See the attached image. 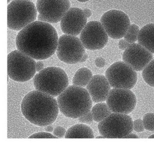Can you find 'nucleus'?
Segmentation results:
<instances>
[{
  "label": "nucleus",
  "mask_w": 154,
  "mask_h": 146,
  "mask_svg": "<svg viewBox=\"0 0 154 146\" xmlns=\"http://www.w3.org/2000/svg\"><path fill=\"white\" fill-rule=\"evenodd\" d=\"M58 39L52 25L35 21L18 33L15 43L19 51L35 60H43L56 52Z\"/></svg>",
  "instance_id": "1"
},
{
  "label": "nucleus",
  "mask_w": 154,
  "mask_h": 146,
  "mask_svg": "<svg viewBox=\"0 0 154 146\" xmlns=\"http://www.w3.org/2000/svg\"><path fill=\"white\" fill-rule=\"evenodd\" d=\"M21 110L25 118L32 124L46 126L56 121L59 107L53 97L36 90L29 92L23 98Z\"/></svg>",
  "instance_id": "2"
},
{
  "label": "nucleus",
  "mask_w": 154,
  "mask_h": 146,
  "mask_svg": "<svg viewBox=\"0 0 154 146\" xmlns=\"http://www.w3.org/2000/svg\"><path fill=\"white\" fill-rule=\"evenodd\" d=\"M59 109L65 116L78 119L91 111L93 101L88 90L77 85L68 87L57 97Z\"/></svg>",
  "instance_id": "3"
},
{
  "label": "nucleus",
  "mask_w": 154,
  "mask_h": 146,
  "mask_svg": "<svg viewBox=\"0 0 154 146\" xmlns=\"http://www.w3.org/2000/svg\"><path fill=\"white\" fill-rule=\"evenodd\" d=\"M33 83L36 90L55 97L68 87L69 79L63 69L52 66L43 69L37 74L34 77Z\"/></svg>",
  "instance_id": "4"
},
{
  "label": "nucleus",
  "mask_w": 154,
  "mask_h": 146,
  "mask_svg": "<svg viewBox=\"0 0 154 146\" xmlns=\"http://www.w3.org/2000/svg\"><path fill=\"white\" fill-rule=\"evenodd\" d=\"M36 5L26 0H14L8 6V27L11 30L20 31L33 23L37 17Z\"/></svg>",
  "instance_id": "5"
},
{
  "label": "nucleus",
  "mask_w": 154,
  "mask_h": 146,
  "mask_svg": "<svg viewBox=\"0 0 154 146\" xmlns=\"http://www.w3.org/2000/svg\"><path fill=\"white\" fill-rule=\"evenodd\" d=\"M36 64L32 57L18 49L13 51L8 56V77L17 82L29 81L35 75Z\"/></svg>",
  "instance_id": "6"
},
{
  "label": "nucleus",
  "mask_w": 154,
  "mask_h": 146,
  "mask_svg": "<svg viewBox=\"0 0 154 146\" xmlns=\"http://www.w3.org/2000/svg\"><path fill=\"white\" fill-rule=\"evenodd\" d=\"M133 122L127 114L113 113L99 122L97 127L105 138H124L134 130Z\"/></svg>",
  "instance_id": "7"
},
{
  "label": "nucleus",
  "mask_w": 154,
  "mask_h": 146,
  "mask_svg": "<svg viewBox=\"0 0 154 146\" xmlns=\"http://www.w3.org/2000/svg\"><path fill=\"white\" fill-rule=\"evenodd\" d=\"M106 77L113 88L132 89L137 81L136 71L124 61H117L110 65L106 70Z\"/></svg>",
  "instance_id": "8"
},
{
  "label": "nucleus",
  "mask_w": 154,
  "mask_h": 146,
  "mask_svg": "<svg viewBox=\"0 0 154 146\" xmlns=\"http://www.w3.org/2000/svg\"><path fill=\"white\" fill-rule=\"evenodd\" d=\"M85 52V47L77 36L65 34L59 38L56 53L60 61L68 64H77Z\"/></svg>",
  "instance_id": "9"
},
{
  "label": "nucleus",
  "mask_w": 154,
  "mask_h": 146,
  "mask_svg": "<svg viewBox=\"0 0 154 146\" xmlns=\"http://www.w3.org/2000/svg\"><path fill=\"white\" fill-rule=\"evenodd\" d=\"M100 23L108 36L114 40L124 37L131 25L125 12L114 9L105 12L101 16Z\"/></svg>",
  "instance_id": "10"
},
{
  "label": "nucleus",
  "mask_w": 154,
  "mask_h": 146,
  "mask_svg": "<svg viewBox=\"0 0 154 146\" xmlns=\"http://www.w3.org/2000/svg\"><path fill=\"white\" fill-rule=\"evenodd\" d=\"M108 35L101 23L90 21L80 34V39L85 49L95 51L103 49L108 42Z\"/></svg>",
  "instance_id": "11"
},
{
  "label": "nucleus",
  "mask_w": 154,
  "mask_h": 146,
  "mask_svg": "<svg viewBox=\"0 0 154 146\" xmlns=\"http://www.w3.org/2000/svg\"><path fill=\"white\" fill-rule=\"evenodd\" d=\"M106 103L112 113L128 114L135 109L137 99L130 89L113 88L110 90Z\"/></svg>",
  "instance_id": "12"
},
{
  "label": "nucleus",
  "mask_w": 154,
  "mask_h": 146,
  "mask_svg": "<svg viewBox=\"0 0 154 146\" xmlns=\"http://www.w3.org/2000/svg\"><path fill=\"white\" fill-rule=\"evenodd\" d=\"M36 7L47 23H57L71 8V3L69 0H37Z\"/></svg>",
  "instance_id": "13"
},
{
  "label": "nucleus",
  "mask_w": 154,
  "mask_h": 146,
  "mask_svg": "<svg viewBox=\"0 0 154 146\" xmlns=\"http://www.w3.org/2000/svg\"><path fill=\"white\" fill-rule=\"evenodd\" d=\"M152 58V53L141 45L134 43L125 49L122 55L123 61L136 71L143 70Z\"/></svg>",
  "instance_id": "14"
},
{
  "label": "nucleus",
  "mask_w": 154,
  "mask_h": 146,
  "mask_svg": "<svg viewBox=\"0 0 154 146\" xmlns=\"http://www.w3.org/2000/svg\"><path fill=\"white\" fill-rule=\"evenodd\" d=\"M87 19L81 8H70L60 21L61 30L66 34L77 36L85 28Z\"/></svg>",
  "instance_id": "15"
},
{
  "label": "nucleus",
  "mask_w": 154,
  "mask_h": 146,
  "mask_svg": "<svg viewBox=\"0 0 154 146\" xmlns=\"http://www.w3.org/2000/svg\"><path fill=\"white\" fill-rule=\"evenodd\" d=\"M92 101L95 103L103 102L106 100L111 86L106 77L103 75H95L86 86Z\"/></svg>",
  "instance_id": "16"
},
{
  "label": "nucleus",
  "mask_w": 154,
  "mask_h": 146,
  "mask_svg": "<svg viewBox=\"0 0 154 146\" xmlns=\"http://www.w3.org/2000/svg\"><path fill=\"white\" fill-rule=\"evenodd\" d=\"M137 41L138 44L154 53V23L147 24L141 29Z\"/></svg>",
  "instance_id": "17"
},
{
  "label": "nucleus",
  "mask_w": 154,
  "mask_h": 146,
  "mask_svg": "<svg viewBox=\"0 0 154 146\" xmlns=\"http://www.w3.org/2000/svg\"><path fill=\"white\" fill-rule=\"evenodd\" d=\"M65 138H94L92 129L88 126L79 124L71 126L66 132Z\"/></svg>",
  "instance_id": "18"
},
{
  "label": "nucleus",
  "mask_w": 154,
  "mask_h": 146,
  "mask_svg": "<svg viewBox=\"0 0 154 146\" xmlns=\"http://www.w3.org/2000/svg\"><path fill=\"white\" fill-rule=\"evenodd\" d=\"M93 73L87 68L79 69L75 73L72 79L73 85L85 87L89 84L93 77Z\"/></svg>",
  "instance_id": "19"
},
{
  "label": "nucleus",
  "mask_w": 154,
  "mask_h": 146,
  "mask_svg": "<svg viewBox=\"0 0 154 146\" xmlns=\"http://www.w3.org/2000/svg\"><path fill=\"white\" fill-rule=\"evenodd\" d=\"M91 111L93 117L94 121L97 122H101L112 113L106 103H105L103 102H99L94 106Z\"/></svg>",
  "instance_id": "20"
},
{
  "label": "nucleus",
  "mask_w": 154,
  "mask_h": 146,
  "mask_svg": "<svg viewBox=\"0 0 154 146\" xmlns=\"http://www.w3.org/2000/svg\"><path fill=\"white\" fill-rule=\"evenodd\" d=\"M142 75L144 81L151 87H154V60L150 61L143 69Z\"/></svg>",
  "instance_id": "21"
},
{
  "label": "nucleus",
  "mask_w": 154,
  "mask_h": 146,
  "mask_svg": "<svg viewBox=\"0 0 154 146\" xmlns=\"http://www.w3.org/2000/svg\"><path fill=\"white\" fill-rule=\"evenodd\" d=\"M140 30V29L138 25L134 24L130 25L129 28L127 30L123 38L127 42L131 43H134L138 40Z\"/></svg>",
  "instance_id": "22"
},
{
  "label": "nucleus",
  "mask_w": 154,
  "mask_h": 146,
  "mask_svg": "<svg viewBox=\"0 0 154 146\" xmlns=\"http://www.w3.org/2000/svg\"><path fill=\"white\" fill-rule=\"evenodd\" d=\"M143 123L145 129L147 130L154 131V113H147L143 118Z\"/></svg>",
  "instance_id": "23"
},
{
  "label": "nucleus",
  "mask_w": 154,
  "mask_h": 146,
  "mask_svg": "<svg viewBox=\"0 0 154 146\" xmlns=\"http://www.w3.org/2000/svg\"><path fill=\"white\" fill-rule=\"evenodd\" d=\"M79 121L84 124H91L94 120L91 111H90L89 113L85 114L84 116L78 118Z\"/></svg>",
  "instance_id": "24"
},
{
  "label": "nucleus",
  "mask_w": 154,
  "mask_h": 146,
  "mask_svg": "<svg viewBox=\"0 0 154 146\" xmlns=\"http://www.w3.org/2000/svg\"><path fill=\"white\" fill-rule=\"evenodd\" d=\"M29 138H58L56 136L47 132H39L30 135Z\"/></svg>",
  "instance_id": "25"
},
{
  "label": "nucleus",
  "mask_w": 154,
  "mask_h": 146,
  "mask_svg": "<svg viewBox=\"0 0 154 146\" xmlns=\"http://www.w3.org/2000/svg\"><path fill=\"white\" fill-rule=\"evenodd\" d=\"M133 125H134V130L136 131V132H142L145 130L143 120L140 119L135 120L133 122Z\"/></svg>",
  "instance_id": "26"
},
{
  "label": "nucleus",
  "mask_w": 154,
  "mask_h": 146,
  "mask_svg": "<svg viewBox=\"0 0 154 146\" xmlns=\"http://www.w3.org/2000/svg\"><path fill=\"white\" fill-rule=\"evenodd\" d=\"M66 133V130L63 127L57 126L53 130V134L58 138L64 137Z\"/></svg>",
  "instance_id": "27"
},
{
  "label": "nucleus",
  "mask_w": 154,
  "mask_h": 146,
  "mask_svg": "<svg viewBox=\"0 0 154 146\" xmlns=\"http://www.w3.org/2000/svg\"><path fill=\"white\" fill-rule=\"evenodd\" d=\"M132 43L126 41L125 39H121L118 42V48L121 50H125Z\"/></svg>",
  "instance_id": "28"
},
{
  "label": "nucleus",
  "mask_w": 154,
  "mask_h": 146,
  "mask_svg": "<svg viewBox=\"0 0 154 146\" xmlns=\"http://www.w3.org/2000/svg\"><path fill=\"white\" fill-rule=\"evenodd\" d=\"M95 64L98 68H102L104 66H105V65H106V60L103 57H98L95 59Z\"/></svg>",
  "instance_id": "29"
},
{
  "label": "nucleus",
  "mask_w": 154,
  "mask_h": 146,
  "mask_svg": "<svg viewBox=\"0 0 154 146\" xmlns=\"http://www.w3.org/2000/svg\"><path fill=\"white\" fill-rule=\"evenodd\" d=\"M45 64L44 62L42 61H38L36 64V71L37 72H39L42 71L43 69H44Z\"/></svg>",
  "instance_id": "30"
},
{
  "label": "nucleus",
  "mask_w": 154,
  "mask_h": 146,
  "mask_svg": "<svg viewBox=\"0 0 154 146\" xmlns=\"http://www.w3.org/2000/svg\"><path fill=\"white\" fill-rule=\"evenodd\" d=\"M83 10V12L84 13L85 16L87 18H89L90 16L92 15V12L89 8H85Z\"/></svg>",
  "instance_id": "31"
},
{
  "label": "nucleus",
  "mask_w": 154,
  "mask_h": 146,
  "mask_svg": "<svg viewBox=\"0 0 154 146\" xmlns=\"http://www.w3.org/2000/svg\"><path fill=\"white\" fill-rule=\"evenodd\" d=\"M88 58V54H87L85 52V53L84 54V55L82 56V58H81V60L80 61V63L84 62H85V61L87 60Z\"/></svg>",
  "instance_id": "32"
},
{
  "label": "nucleus",
  "mask_w": 154,
  "mask_h": 146,
  "mask_svg": "<svg viewBox=\"0 0 154 146\" xmlns=\"http://www.w3.org/2000/svg\"><path fill=\"white\" fill-rule=\"evenodd\" d=\"M138 136L137 135H136V134H133V133H131L129 134H128L127 136H126L124 138H135V139H136V138H138Z\"/></svg>",
  "instance_id": "33"
},
{
  "label": "nucleus",
  "mask_w": 154,
  "mask_h": 146,
  "mask_svg": "<svg viewBox=\"0 0 154 146\" xmlns=\"http://www.w3.org/2000/svg\"><path fill=\"white\" fill-rule=\"evenodd\" d=\"M38 21H43V22H47L46 19H45V17L43 16H42L41 14H39L38 15Z\"/></svg>",
  "instance_id": "34"
},
{
  "label": "nucleus",
  "mask_w": 154,
  "mask_h": 146,
  "mask_svg": "<svg viewBox=\"0 0 154 146\" xmlns=\"http://www.w3.org/2000/svg\"><path fill=\"white\" fill-rule=\"evenodd\" d=\"M45 130H46L47 132H49V133L52 132H53V130H54L53 126L49 125L47 126L45 128Z\"/></svg>",
  "instance_id": "35"
},
{
  "label": "nucleus",
  "mask_w": 154,
  "mask_h": 146,
  "mask_svg": "<svg viewBox=\"0 0 154 146\" xmlns=\"http://www.w3.org/2000/svg\"><path fill=\"white\" fill-rule=\"evenodd\" d=\"M77 1H79V2H80L84 3V2H86L89 1L90 0H77Z\"/></svg>",
  "instance_id": "36"
},
{
  "label": "nucleus",
  "mask_w": 154,
  "mask_h": 146,
  "mask_svg": "<svg viewBox=\"0 0 154 146\" xmlns=\"http://www.w3.org/2000/svg\"><path fill=\"white\" fill-rule=\"evenodd\" d=\"M96 138H104V137H103V135H100V136H97V137H96Z\"/></svg>",
  "instance_id": "37"
},
{
  "label": "nucleus",
  "mask_w": 154,
  "mask_h": 146,
  "mask_svg": "<svg viewBox=\"0 0 154 146\" xmlns=\"http://www.w3.org/2000/svg\"><path fill=\"white\" fill-rule=\"evenodd\" d=\"M149 138H154V134H153V135H151V136H150V137H149Z\"/></svg>",
  "instance_id": "38"
},
{
  "label": "nucleus",
  "mask_w": 154,
  "mask_h": 146,
  "mask_svg": "<svg viewBox=\"0 0 154 146\" xmlns=\"http://www.w3.org/2000/svg\"><path fill=\"white\" fill-rule=\"evenodd\" d=\"M10 1H11V0H8V4H10Z\"/></svg>",
  "instance_id": "39"
},
{
  "label": "nucleus",
  "mask_w": 154,
  "mask_h": 146,
  "mask_svg": "<svg viewBox=\"0 0 154 146\" xmlns=\"http://www.w3.org/2000/svg\"><path fill=\"white\" fill-rule=\"evenodd\" d=\"M26 1H33V0H26Z\"/></svg>",
  "instance_id": "40"
}]
</instances>
